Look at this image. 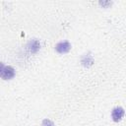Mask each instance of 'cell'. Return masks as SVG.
<instances>
[{
    "mask_svg": "<svg viewBox=\"0 0 126 126\" xmlns=\"http://www.w3.org/2000/svg\"><path fill=\"white\" fill-rule=\"evenodd\" d=\"M99 4L101 5V6H107V5H111V2H99Z\"/></svg>",
    "mask_w": 126,
    "mask_h": 126,
    "instance_id": "obj_8",
    "label": "cell"
},
{
    "mask_svg": "<svg viewBox=\"0 0 126 126\" xmlns=\"http://www.w3.org/2000/svg\"><path fill=\"white\" fill-rule=\"evenodd\" d=\"M4 68H5V65H4L2 62H0V77H2V74H3Z\"/></svg>",
    "mask_w": 126,
    "mask_h": 126,
    "instance_id": "obj_7",
    "label": "cell"
},
{
    "mask_svg": "<svg viewBox=\"0 0 126 126\" xmlns=\"http://www.w3.org/2000/svg\"><path fill=\"white\" fill-rule=\"evenodd\" d=\"M28 48L32 53H36L40 49V42L37 39H32L28 43Z\"/></svg>",
    "mask_w": 126,
    "mask_h": 126,
    "instance_id": "obj_4",
    "label": "cell"
},
{
    "mask_svg": "<svg viewBox=\"0 0 126 126\" xmlns=\"http://www.w3.org/2000/svg\"><path fill=\"white\" fill-rule=\"evenodd\" d=\"M41 126H55V125H54V123L51 120H49V119H43V121L41 123Z\"/></svg>",
    "mask_w": 126,
    "mask_h": 126,
    "instance_id": "obj_6",
    "label": "cell"
},
{
    "mask_svg": "<svg viewBox=\"0 0 126 126\" xmlns=\"http://www.w3.org/2000/svg\"><path fill=\"white\" fill-rule=\"evenodd\" d=\"M14 77H15V69L12 66H5L1 78L4 80H11Z\"/></svg>",
    "mask_w": 126,
    "mask_h": 126,
    "instance_id": "obj_3",
    "label": "cell"
},
{
    "mask_svg": "<svg viewBox=\"0 0 126 126\" xmlns=\"http://www.w3.org/2000/svg\"><path fill=\"white\" fill-rule=\"evenodd\" d=\"M81 62H82V64H83L84 66L89 67V66L93 65V63H94V58H93V56H92L91 54H85V55L82 57Z\"/></svg>",
    "mask_w": 126,
    "mask_h": 126,
    "instance_id": "obj_5",
    "label": "cell"
},
{
    "mask_svg": "<svg viewBox=\"0 0 126 126\" xmlns=\"http://www.w3.org/2000/svg\"><path fill=\"white\" fill-rule=\"evenodd\" d=\"M124 116V108L121 107V106H117L115 108L112 109L111 111V117H112V120L115 121V122H118L120 121Z\"/></svg>",
    "mask_w": 126,
    "mask_h": 126,
    "instance_id": "obj_2",
    "label": "cell"
},
{
    "mask_svg": "<svg viewBox=\"0 0 126 126\" xmlns=\"http://www.w3.org/2000/svg\"><path fill=\"white\" fill-rule=\"evenodd\" d=\"M71 49V43L67 40H64V41H60L58 42L56 45H55V50L60 53V54H64V53H67L69 52Z\"/></svg>",
    "mask_w": 126,
    "mask_h": 126,
    "instance_id": "obj_1",
    "label": "cell"
}]
</instances>
